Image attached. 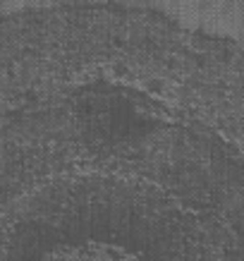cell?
I'll return each mask as SVG.
<instances>
[{
	"instance_id": "1",
	"label": "cell",
	"mask_w": 244,
	"mask_h": 261,
	"mask_svg": "<svg viewBox=\"0 0 244 261\" xmlns=\"http://www.w3.org/2000/svg\"><path fill=\"white\" fill-rule=\"evenodd\" d=\"M0 261H244V103L108 80L0 98Z\"/></svg>"
}]
</instances>
